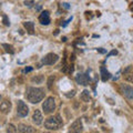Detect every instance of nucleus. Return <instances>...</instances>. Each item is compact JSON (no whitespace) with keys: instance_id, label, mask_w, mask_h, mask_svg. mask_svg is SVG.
<instances>
[{"instance_id":"nucleus-1","label":"nucleus","mask_w":133,"mask_h":133,"mask_svg":"<svg viewBox=\"0 0 133 133\" xmlns=\"http://www.w3.org/2000/svg\"><path fill=\"white\" fill-rule=\"evenodd\" d=\"M26 98L30 103H39L44 98V90L42 88H33V87H29L26 90Z\"/></svg>"},{"instance_id":"nucleus-2","label":"nucleus","mask_w":133,"mask_h":133,"mask_svg":"<svg viewBox=\"0 0 133 133\" xmlns=\"http://www.w3.org/2000/svg\"><path fill=\"white\" fill-rule=\"evenodd\" d=\"M62 125H63V122L59 114L56 116H50L44 121V128L48 130H59Z\"/></svg>"},{"instance_id":"nucleus-3","label":"nucleus","mask_w":133,"mask_h":133,"mask_svg":"<svg viewBox=\"0 0 133 133\" xmlns=\"http://www.w3.org/2000/svg\"><path fill=\"white\" fill-rule=\"evenodd\" d=\"M42 109L45 114H49L51 112L55 111L56 109V101L52 97H49L44 100V102L42 103Z\"/></svg>"},{"instance_id":"nucleus-4","label":"nucleus","mask_w":133,"mask_h":133,"mask_svg":"<svg viewBox=\"0 0 133 133\" xmlns=\"http://www.w3.org/2000/svg\"><path fill=\"white\" fill-rule=\"evenodd\" d=\"M58 60H59V56L58 55H56V53H48L47 56H44L42 58L41 62H42V64H45V65H52Z\"/></svg>"},{"instance_id":"nucleus-5","label":"nucleus","mask_w":133,"mask_h":133,"mask_svg":"<svg viewBox=\"0 0 133 133\" xmlns=\"http://www.w3.org/2000/svg\"><path fill=\"white\" fill-rule=\"evenodd\" d=\"M17 113L20 118H24V116H27L28 113H29V108L28 105L24 103L23 101H18V105H17Z\"/></svg>"},{"instance_id":"nucleus-6","label":"nucleus","mask_w":133,"mask_h":133,"mask_svg":"<svg viewBox=\"0 0 133 133\" xmlns=\"http://www.w3.org/2000/svg\"><path fill=\"white\" fill-rule=\"evenodd\" d=\"M83 131V124L80 119L76 120L69 128V133H81Z\"/></svg>"},{"instance_id":"nucleus-7","label":"nucleus","mask_w":133,"mask_h":133,"mask_svg":"<svg viewBox=\"0 0 133 133\" xmlns=\"http://www.w3.org/2000/svg\"><path fill=\"white\" fill-rule=\"evenodd\" d=\"M121 92L124 95V98H127L128 100H132L133 99V88L128 84H121L120 87Z\"/></svg>"},{"instance_id":"nucleus-8","label":"nucleus","mask_w":133,"mask_h":133,"mask_svg":"<svg viewBox=\"0 0 133 133\" xmlns=\"http://www.w3.org/2000/svg\"><path fill=\"white\" fill-rule=\"evenodd\" d=\"M76 81L78 84L81 85H88V83L90 81V78L88 74H83V73H79L78 76H76Z\"/></svg>"},{"instance_id":"nucleus-9","label":"nucleus","mask_w":133,"mask_h":133,"mask_svg":"<svg viewBox=\"0 0 133 133\" xmlns=\"http://www.w3.org/2000/svg\"><path fill=\"white\" fill-rule=\"evenodd\" d=\"M17 129H18L19 133H36V129L31 125H28V124L20 123Z\"/></svg>"},{"instance_id":"nucleus-10","label":"nucleus","mask_w":133,"mask_h":133,"mask_svg":"<svg viewBox=\"0 0 133 133\" xmlns=\"http://www.w3.org/2000/svg\"><path fill=\"white\" fill-rule=\"evenodd\" d=\"M39 21L41 24H44V26H48L50 23V15L48 10H44L41 12V15L39 16Z\"/></svg>"},{"instance_id":"nucleus-11","label":"nucleus","mask_w":133,"mask_h":133,"mask_svg":"<svg viewBox=\"0 0 133 133\" xmlns=\"http://www.w3.org/2000/svg\"><path fill=\"white\" fill-rule=\"evenodd\" d=\"M11 110V102L6 100V101L1 102V104H0V112H2L3 114H7L9 113Z\"/></svg>"},{"instance_id":"nucleus-12","label":"nucleus","mask_w":133,"mask_h":133,"mask_svg":"<svg viewBox=\"0 0 133 133\" xmlns=\"http://www.w3.org/2000/svg\"><path fill=\"white\" fill-rule=\"evenodd\" d=\"M42 120H43V118H42V114H41L40 110H36L32 115V121L35 122L37 125H40V124L42 123Z\"/></svg>"},{"instance_id":"nucleus-13","label":"nucleus","mask_w":133,"mask_h":133,"mask_svg":"<svg viewBox=\"0 0 133 133\" xmlns=\"http://www.w3.org/2000/svg\"><path fill=\"white\" fill-rule=\"evenodd\" d=\"M123 74H124V78H125L127 81L133 83V68L132 66H128L123 71Z\"/></svg>"},{"instance_id":"nucleus-14","label":"nucleus","mask_w":133,"mask_h":133,"mask_svg":"<svg viewBox=\"0 0 133 133\" xmlns=\"http://www.w3.org/2000/svg\"><path fill=\"white\" fill-rule=\"evenodd\" d=\"M23 27L26 28V30H27V32L29 33V35H33V33H35V23H33L32 21L23 22Z\"/></svg>"},{"instance_id":"nucleus-15","label":"nucleus","mask_w":133,"mask_h":133,"mask_svg":"<svg viewBox=\"0 0 133 133\" xmlns=\"http://www.w3.org/2000/svg\"><path fill=\"white\" fill-rule=\"evenodd\" d=\"M100 71H101V76H102V81L103 82H105L107 80H109V79L111 78L110 72L108 71L104 66H101V68H100Z\"/></svg>"},{"instance_id":"nucleus-16","label":"nucleus","mask_w":133,"mask_h":133,"mask_svg":"<svg viewBox=\"0 0 133 133\" xmlns=\"http://www.w3.org/2000/svg\"><path fill=\"white\" fill-rule=\"evenodd\" d=\"M80 98H81V100H82L83 102H90L91 97H90V94H89V91L88 90H83L81 95H80Z\"/></svg>"},{"instance_id":"nucleus-17","label":"nucleus","mask_w":133,"mask_h":133,"mask_svg":"<svg viewBox=\"0 0 133 133\" xmlns=\"http://www.w3.org/2000/svg\"><path fill=\"white\" fill-rule=\"evenodd\" d=\"M2 48H5L6 52L10 53V55H14L15 53V50H14V47H12L11 44H8V43H3L2 44Z\"/></svg>"},{"instance_id":"nucleus-18","label":"nucleus","mask_w":133,"mask_h":133,"mask_svg":"<svg viewBox=\"0 0 133 133\" xmlns=\"http://www.w3.org/2000/svg\"><path fill=\"white\" fill-rule=\"evenodd\" d=\"M43 80H44V78H43V76H36V77H33L32 79H31V81L32 82H36V83H42L43 82Z\"/></svg>"},{"instance_id":"nucleus-19","label":"nucleus","mask_w":133,"mask_h":133,"mask_svg":"<svg viewBox=\"0 0 133 133\" xmlns=\"http://www.w3.org/2000/svg\"><path fill=\"white\" fill-rule=\"evenodd\" d=\"M7 133H17V128L14 125V124H9L7 127Z\"/></svg>"},{"instance_id":"nucleus-20","label":"nucleus","mask_w":133,"mask_h":133,"mask_svg":"<svg viewBox=\"0 0 133 133\" xmlns=\"http://www.w3.org/2000/svg\"><path fill=\"white\" fill-rule=\"evenodd\" d=\"M55 80H56L55 76H50L49 77V79H48V89L52 88V84H53V82H55Z\"/></svg>"},{"instance_id":"nucleus-21","label":"nucleus","mask_w":133,"mask_h":133,"mask_svg":"<svg viewBox=\"0 0 133 133\" xmlns=\"http://www.w3.org/2000/svg\"><path fill=\"white\" fill-rule=\"evenodd\" d=\"M33 3H35V2H33V1H32V0H28V1H27V0H26V1H24V6H26V7H29V8H30V7H32V5H33Z\"/></svg>"},{"instance_id":"nucleus-22","label":"nucleus","mask_w":133,"mask_h":133,"mask_svg":"<svg viewBox=\"0 0 133 133\" xmlns=\"http://www.w3.org/2000/svg\"><path fill=\"white\" fill-rule=\"evenodd\" d=\"M3 23H5L6 26H10V22H9V20H8L7 16H3Z\"/></svg>"},{"instance_id":"nucleus-23","label":"nucleus","mask_w":133,"mask_h":133,"mask_svg":"<svg viewBox=\"0 0 133 133\" xmlns=\"http://www.w3.org/2000/svg\"><path fill=\"white\" fill-rule=\"evenodd\" d=\"M62 7H63L64 9H70V6H69V3H66V2L62 3Z\"/></svg>"},{"instance_id":"nucleus-24","label":"nucleus","mask_w":133,"mask_h":133,"mask_svg":"<svg viewBox=\"0 0 133 133\" xmlns=\"http://www.w3.org/2000/svg\"><path fill=\"white\" fill-rule=\"evenodd\" d=\"M32 69H33L32 66H29V68H26V69H24V71H23V72H24V73H27V72H30V71H32Z\"/></svg>"},{"instance_id":"nucleus-25","label":"nucleus","mask_w":133,"mask_h":133,"mask_svg":"<svg viewBox=\"0 0 133 133\" xmlns=\"http://www.w3.org/2000/svg\"><path fill=\"white\" fill-rule=\"evenodd\" d=\"M116 53H118V52H116V50H113V51H111V52L109 53V55H108V57H110V56H113V55H116Z\"/></svg>"},{"instance_id":"nucleus-26","label":"nucleus","mask_w":133,"mask_h":133,"mask_svg":"<svg viewBox=\"0 0 133 133\" xmlns=\"http://www.w3.org/2000/svg\"><path fill=\"white\" fill-rule=\"evenodd\" d=\"M98 51H99L100 53H105V52H107V51H105V50H103L102 48H99V49H98Z\"/></svg>"},{"instance_id":"nucleus-27","label":"nucleus","mask_w":133,"mask_h":133,"mask_svg":"<svg viewBox=\"0 0 133 133\" xmlns=\"http://www.w3.org/2000/svg\"><path fill=\"white\" fill-rule=\"evenodd\" d=\"M36 9H37V10H40V9H41V6H38V7L36 8Z\"/></svg>"},{"instance_id":"nucleus-28","label":"nucleus","mask_w":133,"mask_h":133,"mask_svg":"<svg viewBox=\"0 0 133 133\" xmlns=\"http://www.w3.org/2000/svg\"><path fill=\"white\" fill-rule=\"evenodd\" d=\"M0 100H1V95H0Z\"/></svg>"},{"instance_id":"nucleus-29","label":"nucleus","mask_w":133,"mask_h":133,"mask_svg":"<svg viewBox=\"0 0 133 133\" xmlns=\"http://www.w3.org/2000/svg\"><path fill=\"white\" fill-rule=\"evenodd\" d=\"M45 133H48V132H45Z\"/></svg>"}]
</instances>
